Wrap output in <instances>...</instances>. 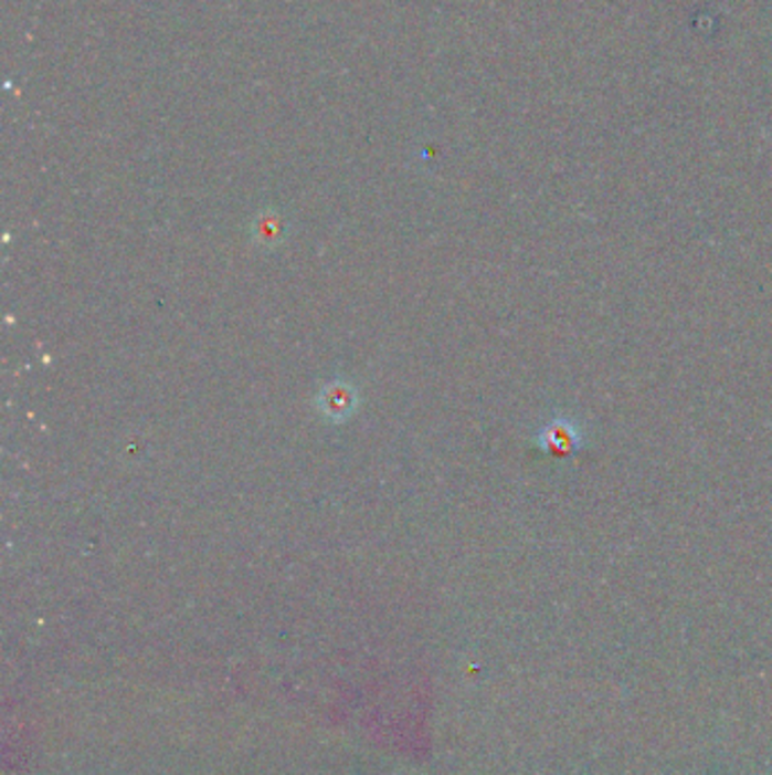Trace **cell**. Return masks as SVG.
Listing matches in <instances>:
<instances>
[{
  "mask_svg": "<svg viewBox=\"0 0 772 775\" xmlns=\"http://www.w3.org/2000/svg\"><path fill=\"white\" fill-rule=\"evenodd\" d=\"M317 408H320L322 416L329 420H347L356 408V390L345 381H334L317 395Z\"/></svg>",
  "mask_w": 772,
  "mask_h": 775,
  "instance_id": "obj_1",
  "label": "cell"
}]
</instances>
